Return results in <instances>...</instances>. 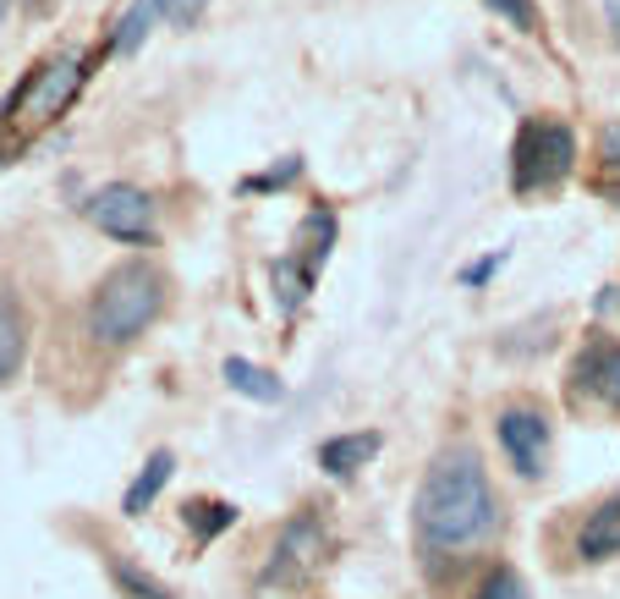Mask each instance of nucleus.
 Returning a JSON list of instances; mask_svg holds the SVG:
<instances>
[{
	"instance_id": "obj_13",
	"label": "nucleus",
	"mask_w": 620,
	"mask_h": 599,
	"mask_svg": "<svg viewBox=\"0 0 620 599\" xmlns=\"http://www.w3.org/2000/svg\"><path fill=\"white\" fill-rule=\"evenodd\" d=\"M582 380H587L609 407H620V347H593V353L582 358Z\"/></svg>"
},
{
	"instance_id": "obj_21",
	"label": "nucleus",
	"mask_w": 620,
	"mask_h": 599,
	"mask_svg": "<svg viewBox=\"0 0 620 599\" xmlns=\"http://www.w3.org/2000/svg\"><path fill=\"white\" fill-rule=\"evenodd\" d=\"M121 583H127V588H138L143 599H170L159 583H148V577H143V572H132V566H121Z\"/></svg>"
},
{
	"instance_id": "obj_20",
	"label": "nucleus",
	"mask_w": 620,
	"mask_h": 599,
	"mask_svg": "<svg viewBox=\"0 0 620 599\" xmlns=\"http://www.w3.org/2000/svg\"><path fill=\"white\" fill-rule=\"evenodd\" d=\"M275 281H281V303H286V308H297V297H302V286H308V281L297 286V270H292V265H275Z\"/></svg>"
},
{
	"instance_id": "obj_10",
	"label": "nucleus",
	"mask_w": 620,
	"mask_h": 599,
	"mask_svg": "<svg viewBox=\"0 0 620 599\" xmlns=\"http://www.w3.org/2000/svg\"><path fill=\"white\" fill-rule=\"evenodd\" d=\"M577 550L582 561H604V556H620V500H604L593 518L582 523L577 534Z\"/></svg>"
},
{
	"instance_id": "obj_14",
	"label": "nucleus",
	"mask_w": 620,
	"mask_h": 599,
	"mask_svg": "<svg viewBox=\"0 0 620 599\" xmlns=\"http://www.w3.org/2000/svg\"><path fill=\"white\" fill-rule=\"evenodd\" d=\"M159 17V7H154V0H132V7H127V17L116 23V34H111V50L116 55H132L138 44H143V34H148V23Z\"/></svg>"
},
{
	"instance_id": "obj_17",
	"label": "nucleus",
	"mask_w": 620,
	"mask_h": 599,
	"mask_svg": "<svg viewBox=\"0 0 620 599\" xmlns=\"http://www.w3.org/2000/svg\"><path fill=\"white\" fill-rule=\"evenodd\" d=\"M154 7H159V17H165L170 28H193V23L204 17L209 0H154Z\"/></svg>"
},
{
	"instance_id": "obj_1",
	"label": "nucleus",
	"mask_w": 620,
	"mask_h": 599,
	"mask_svg": "<svg viewBox=\"0 0 620 599\" xmlns=\"http://www.w3.org/2000/svg\"><path fill=\"white\" fill-rule=\"evenodd\" d=\"M417 528L439 550L483 545L500 528V506H494L489 473H483V462L473 451H445L428 468V479L417 489Z\"/></svg>"
},
{
	"instance_id": "obj_23",
	"label": "nucleus",
	"mask_w": 620,
	"mask_h": 599,
	"mask_svg": "<svg viewBox=\"0 0 620 599\" xmlns=\"http://www.w3.org/2000/svg\"><path fill=\"white\" fill-rule=\"evenodd\" d=\"M609 28H615V39H620V0H609Z\"/></svg>"
},
{
	"instance_id": "obj_8",
	"label": "nucleus",
	"mask_w": 620,
	"mask_h": 599,
	"mask_svg": "<svg viewBox=\"0 0 620 599\" xmlns=\"http://www.w3.org/2000/svg\"><path fill=\"white\" fill-rule=\"evenodd\" d=\"M319 550H324V528H319L313 511H302V518L286 523V534H281V545H275V566H270V577H286L292 566H308Z\"/></svg>"
},
{
	"instance_id": "obj_2",
	"label": "nucleus",
	"mask_w": 620,
	"mask_h": 599,
	"mask_svg": "<svg viewBox=\"0 0 620 599\" xmlns=\"http://www.w3.org/2000/svg\"><path fill=\"white\" fill-rule=\"evenodd\" d=\"M159 308H165V276L154 265H121L100 281L94 303H88V330L105 347H127L159 319Z\"/></svg>"
},
{
	"instance_id": "obj_19",
	"label": "nucleus",
	"mask_w": 620,
	"mask_h": 599,
	"mask_svg": "<svg viewBox=\"0 0 620 599\" xmlns=\"http://www.w3.org/2000/svg\"><path fill=\"white\" fill-rule=\"evenodd\" d=\"M489 7H494V12H505L516 28H539V12L527 7V0H489Z\"/></svg>"
},
{
	"instance_id": "obj_11",
	"label": "nucleus",
	"mask_w": 620,
	"mask_h": 599,
	"mask_svg": "<svg viewBox=\"0 0 620 599\" xmlns=\"http://www.w3.org/2000/svg\"><path fill=\"white\" fill-rule=\"evenodd\" d=\"M23 358H28V324H23L12 297H0V385L17 380Z\"/></svg>"
},
{
	"instance_id": "obj_9",
	"label": "nucleus",
	"mask_w": 620,
	"mask_h": 599,
	"mask_svg": "<svg viewBox=\"0 0 620 599\" xmlns=\"http://www.w3.org/2000/svg\"><path fill=\"white\" fill-rule=\"evenodd\" d=\"M170 473H176V457H170V451H154V457L138 468V479L127 484V495H121V511H127V518H143V511L159 500V489L170 484Z\"/></svg>"
},
{
	"instance_id": "obj_18",
	"label": "nucleus",
	"mask_w": 620,
	"mask_h": 599,
	"mask_svg": "<svg viewBox=\"0 0 620 599\" xmlns=\"http://www.w3.org/2000/svg\"><path fill=\"white\" fill-rule=\"evenodd\" d=\"M478 599H527V583H521V572H511V566H500L483 588H478Z\"/></svg>"
},
{
	"instance_id": "obj_7",
	"label": "nucleus",
	"mask_w": 620,
	"mask_h": 599,
	"mask_svg": "<svg viewBox=\"0 0 620 599\" xmlns=\"http://www.w3.org/2000/svg\"><path fill=\"white\" fill-rule=\"evenodd\" d=\"M379 451H385V435H379V430L335 435V441L319 446V468H324V473H358V468H369Z\"/></svg>"
},
{
	"instance_id": "obj_22",
	"label": "nucleus",
	"mask_w": 620,
	"mask_h": 599,
	"mask_svg": "<svg viewBox=\"0 0 620 599\" xmlns=\"http://www.w3.org/2000/svg\"><path fill=\"white\" fill-rule=\"evenodd\" d=\"M297 170H302V160H286V165H281V170H270V177H253V182H247V188H281V182H286V177H297Z\"/></svg>"
},
{
	"instance_id": "obj_4",
	"label": "nucleus",
	"mask_w": 620,
	"mask_h": 599,
	"mask_svg": "<svg viewBox=\"0 0 620 599\" xmlns=\"http://www.w3.org/2000/svg\"><path fill=\"white\" fill-rule=\"evenodd\" d=\"M82 82H88V61L82 55H55L23 82V94L12 100V116L28 122V127H44L82 94Z\"/></svg>"
},
{
	"instance_id": "obj_3",
	"label": "nucleus",
	"mask_w": 620,
	"mask_h": 599,
	"mask_svg": "<svg viewBox=\"0 0 620 599\" xmlns=\"http://www.w3.org/2000/svg\"><path fill=\"white\" fill-rule=\"evenodd\" d=\"M571 160H577V138L560 122H527L516 132V165H511V182L516 193H544L555 182L571 177Z\"/></svg>"
},
{
	"instance_id": "obj_12",
	"label": "nucleus",
	"mask_w": 620,
	"mask_h": 599,
	"mask_svg": "<svg viewBox=\"0 0 620 599\" xmlns=\"http://www.w3.org/2000/svg\"><path fill=\"white\" fill-rule=\"evenodd\" d=\"M225 385H231L236 396H253V402H281V396H286V385H281L270 369H258V364H247V358H225Z\"/></svg>"
},
{
	"instance_id": "obj_5",
	"label": "nucleus",
	"mask_w": 620,
	"mask_h": 599,
	"mask_svg": "<svg viewBox=\"0 0 620 599\" xmlns=\"http://www.w3.org/2000/svg\"><path fill=\"white\" fill-rule=\"evenodd\" d=\"M82 209H88V220H94L105 237H116V242H154V231H159L154 199H148L143 188H127V182L100 188Z\"/></svg>"
},
{
	"instance_id": "obj_15",
	"label": "nucleus",
	"mask_w": 620,
	"mask_h": 599,
	"mask_svg": "<svg viewBox=\"0 0 620 599\" xmlns=\"http://www.w3.org/2000/svg\"><path fill=\"white\" fill-rule=\"evenodd\" d=\"M330 242H335V220H330V215H308V226L297 231V247H308V259H313V270L324 265V253H330Z\"/></svg>"
},
{
	"instance_id": "obj_16",
	"label": "nucleus",
	"mask_w": 620,
	"mask_h": 599,
	"mask_svg": "<svg viewBox=\"0 0 620 599\" xmlns=\"http://www.w3.org/2000/svg\"><path fill=\"white\" fill-rule=\"evenodd\" d=\"M231 518H236L231 506H204V500H198V506H188V523L198 528V539H209V534H225V528H231Z\"/></svg>"
},
{
	"instance_id": "obj_6",
	"label": "nucleus",
	"mask_w": 620,
	"mask_h": 599,
	"mask_svg": "<svg viewBox=\"0 0 620 599\" xmlns=\"http://www.w3.org/2000/svg\"><path fill=\"white\" fill-rule=\"evenodd\" d=\"M500 446L521 479H544L550 468V423L539 407H511L500 412Z\"/></svg>"
}]
</instances>
